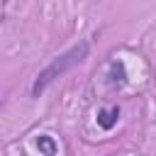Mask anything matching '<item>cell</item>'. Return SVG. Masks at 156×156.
I'll return each mask as SVG.
<instances>
[{"instance_id": "2", "label": "cell", "mask_w": 156, "mask_h": 156, "mask_svg": "<svg viewBox=\"0 0 156 156\" xmlns=\"http://www.w3.org/2000/svg\"><path fill=\"white\" fill-rule=\"evenodd\" d=\"M117 119H119V105L102 107V110L98 112V127H100V129H105V132H110V129L117 124Z\"/></svg>"}, {"instance_id": "4", "label": "cell", "mask_w": 156, "mask_h": 156, "mask_svg": "<svg viewBox=\"0 0 156 156\" xmlns=\"http://www.w3.org/2000/svg\"><path fill=\"white\" fill-rule=\"evenodd\" d=\"M124 80H127V76H124V63H122V61L112 63V83H124Z\"/></svg>"}, {"instance_id": "1", "label": "cell", "mask_w": 156, "mask_h": 156, "mask_svg": "<svg viewBox=\"0 0 156 156\" xmlns=\"http://www.w3.org/2000/svg\"><path fill=\"white\" fill-rule=\"evenodd\" d=\"M88 51H90V41H80V44L66 49L63 54H58V56H56L49 66H44V68L39 71V76L34 78V83H32V98H39L56 78H61L63 73H68L71 68H76V66L88 56Z\"/></svg>"}, {"instance_id": "3", "label": "cell", "mask_w": 156, "mask_h": 156, "mask_svg": "<svg viewBox=\"0 0 156 156\" xmlns=\"http://www.w3.org/2000/svg\"><path fill=\"white\" fill-rule=\"evenodd\" d=\"M37 149H39L44 156H56V151H58L54 136H49V134H39V136H37Z\"/></svg>"}]
</instances>
